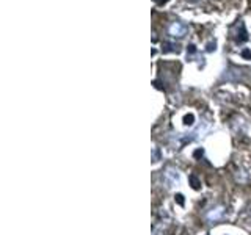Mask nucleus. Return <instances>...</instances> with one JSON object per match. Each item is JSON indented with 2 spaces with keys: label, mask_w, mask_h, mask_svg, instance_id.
I'll list each match as a JSON object with an SVG mask.
<instances>
[{
  "label": "nucleus",
  "mask_w": 251,
  "mask_h": 235,
  "mask_svg": "<svg viewBox=\"0 0 251 235\" xmlns=\"http://www.w3.org/2000/svg\"><path fill=\"white\" fill-rule=\"evenodd\" d=\"M215 42H210V44H207V52H212V50H215Z\"/></svg>",
  "instance_id": "7"
},
{
  "label": "nucleus",
  "mask_w": 251,
  "mask_h": 235,
  "mask_svg": "<svg viewBox=\"0 0 251 235\" xmlns=\"http://www.w3.org/2000/svg\"><path fill=\"white\" fill-rule=\"evenodd\" d=\"M203 154H204V151H203V149H198V151H195V157H196V158L203 157Z\"/></svg>",
  "instance_id": "9"
},
{
  "label": "nucleus",
  "mask_w": 251,
  "mask_h": 235,
  "mask_svg": "<svg viewBox=\"0 0 251 235\" xmlns=\"http://www.w3.org/2000/svg\"><path fill=\"white\" fill-rule=\"evenodd\" d=\"M188 180H190V183H192V187H193L195 190H198V188H199L201 182L198 180V177H196V176H190V177H188Z\"/></svg>",
  "instance_id": "3"
},
{
  "label": "nucleus",
  "mask_w": 251,
  "mask_h": 235,
  "mask_svg": "<svg viewBox=\"0 0 251 235\" xmlns=\"http://www.w3.org/2000/svg\"><path fill=\"white\" fill-rule=\"evenodd\" d=\"M174 198H176V202H177L179 205H184V196H182V194H176Z\"/></svg>",
  "instance_id": "6"
},
{
  "label": "nucleus",
  "mask_w": 251,
  "mask_h": 235,
  "mask_svg": "<svg viewBox=\"0 0 251 235\" xmlns=\"http://www.w3.org/2000/svg\"><path fill=\"white\" fill-rule=\"evenodd\" d=\"M193 121H195V116H193L192 113H188V114H185V116H184V124L192 125V124H193Z\"/></svg>",
  "instance_id": "4"
},
{
  "label": "nucleus",
  "mask_w": 251,
  "mask_h": 235,
  "mask_svg": "<svg viewBox=\"0 0 251 235\" xmlns=\"http://www.w3.org/2000/svg\"><path fill=\"white\" fill-rule=\"evenodd\" d=\"M187 52H188V53H195V52H196V47H195L193 44H190V46L187 47Z\"/></svg>",
  "instance_id": "8"
},
{
  "label": "nucleus",
  "mask_w": 251,
  "mask_h": 235,
  "mask_svg": "<svg viewBox=\"0 0 251 235\" xmlns=\"http://www.w3.org/2000/svg\"><path fill=\"white\" fill-rule=\"evenodd\" d=\"M177 50H179L177 44H170V42H166V44L163 46V52H177Z\"/></svg>",
  "instance_id": "2"
},
{
  "label": "nucleus",
  "mask_w": 251,
  "mask_h": 235,
  "mask_svg": "<svg viewBox=\"0 0 251 235\" xmlns=\"http://www.w3.org/2000/svg\"><path fill=\"white\" fill-rule=\"evenodd\" d=\"M248 39V33H247V28H245V25L240 22L239 24V30H237V36H236V41L237 42H245Z\"/></svg>",
  "instance_id": "1"
},
{
  "label": "nucleus",
  "mask_w": 251,
  "mask_h": 235,
  "mask_svg": "<svg viewBox=\"0 0 251 235\" xmlns=\"http://www.w3.org/2000/svg\"><path fill=\"white\" fill-rule=\"evenodd\" d=\"M166 2H168V0H159V3H160V5H163V3H166Z\"/></svg>",
  "instance_id": "10"
},
{
  "label": "nucleus",
  "mask_w": 251,
  "mask_h": 235,
  "mask_svg": "<svg viewBox=\"0 0 251 235\" xmlns=\"http://www.w3.org/2000/svg\"><path fill=\"white\" fill-rule=\"evenodd\" d=\"M242 57L245 60H251V50H250V49H243V50H242Z\"/></svg>",
  "instance_id": "5"
}]
</instances>
